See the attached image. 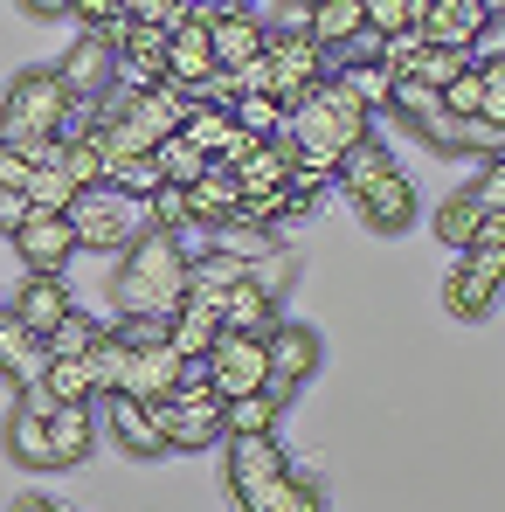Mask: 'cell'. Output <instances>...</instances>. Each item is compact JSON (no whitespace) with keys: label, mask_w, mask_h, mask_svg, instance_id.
Segmentation results:
<instances>
[{"label":"cell","mask_w":505,"mask_h":512,"mask_svg":"<svg viewBox=\"0 0 505 512\" xmlns=\"http://www.w3.org/2000/svg\"><path fill=\"white\" fill-rule=\"evenodd\" d=\"M180 305H187V236L139 222V236L111 263V326L146 340V333H167Z\"/></svg>","instance_id":"obj_1"},{"label":"cell","mask_w":505,"mask_h":512,"mask_svg":"<svg viewBox=\"0 0 505 512\" xmlns=\"http://www.w3.org/2000/svg\"><path fill=\"white\" fill-rule=\"evenodd\" d=\"M339 194L360 208V222H367L374 236H402V229L416 222V187H409V173L395 167V153L381 146V132L360 139V146L339 160Z\"/></svg>","instance_id":"obj_2"},{"label":"cell","mask_w":505,"mask_h":512,"mask_svg":"<svg viewBox=\"0 0 505 512\" xmlns=\"http://www.w3.org/2000/svg\"><path fill=\"white\" fill-rule=\"evenodd\" d=\"M360 139H374V111L339 84V77H326V84L291 111V146L312 153V160H333V167H339Z\"/></svg>","instance_id":"obj_3"},{"label":"cell","mask_w":505,"mask_h":512,"mask_svg":"<svg viewBox=\"0 0 505 512\" xmlns=\"http://www.w3.org/2000/svg\"><path fill=\"white\" fill-rule=\"evenodd\" d=\"M263 56H270V70H277V84L270 97L284 104V111H298L312 90L333 77V49H319L305 28H270V42H263Z\"/></svg>","instance_id":"obj_4"},{"label":"cell","mask_w":505,"mask_h":512,"mask_svg":"<svg viewBox=\"0 0 505 512\" xmlns=\"http://www.w3.org/2000/svg\"><path fill=\"white\" fill-rule=\"evenodd\" d=\"M263 346H270V381H263V395L291 409L298 388L326 367V340H319L312 326H298V319H277V326L263 333Z\"/></svg>","instance_id":"obj_5"},{"label":"cell","mask_w":505,"mask_h":512,"mask_svg":"<svg viewBox=\"0 0 505 512\" xmlns=\"http://www.w3.org/2000/svg\"><path fill=\"white\" fill-rule=\"evenodd\" d=\"M132 208L139 201H125L111 180L104 187H77V201H70V229H77V250H97V256H118L132 236H139V222H132Z\"/></svg>","instance_id":"obj_6"},{"label":"cell","mask_w":505,"mask_h":512,"mask_svg":"<svg viewBox=\"0 0 505 512\" xmlns=\"http://www.w3.org/2000/svg\"><path fill=\"white\" fill-rule=\"evenodd\" d=\"M505 291V256L499 250H457V263L443 270V312L478 326Z\"/></svg>","instance_id":"obj_7"},{"label":"cell","mask_w":505,"mask_h":512,"mask_svg":"<svg viewBox=\"0 0 505 512\" xmlns=\"http://www.w3.org/2000/svg\"><path fill=\"white\" fill-rule=\"evenodd\" d=\"M208 381H215L222 402L256 395V388L270 381V346H263V333H222L215 353H208Z\"/></svg>","instance_id":"obj_8"},{"label":"cell","mask_w":505,"mask_h":512,"mask_svg":"<svg viewBox=\"0 0 505 512\" xmlns=\"http://www.w3.org/2000/svg\"><path fill=\"white\" fill-rule=\"evenodd\" d=\"M153 409V423L167 436V450H187V457H201V450H215L222 443V395H201V402H146Z\"/></svg>","instance_id":"obj_9"},{"label":"cell","mask_w":505,"mask_h":512,"mask_svg":"<svg viewBox=\"0 0 505 512\" xmlns=\"http://www.w3.org/2000/svg\"><path fill=\"white\" fill-rule=\"evenodd\" d=\"M222 450H229V457H222L229 499H243V492H256V485H277V478H291V450H284L277 436H229Z\"/></svg>","instance_id":"obj_10"},{"label":"cell","mask_w":505,"mask_h":512,"mask_svg":"<svg viewBox=\"0 0 505 512\" xmlns=\"http://www.w3.org/2000/svg\"><path fill=\"white\" fill-rule=\"evenodd\" d=\"M97 429H111V443L125 450V457H139V464H153V457H167V436L153 423V409L139 402V395H104L97 402Z\"/></svg>","instance_id":"obj_11"},{"label":"cell","mask_w":505,"mask_h":512,"mask_svg":"<svg viewBox=\"0 0 505 512\" xmlns=\"http://www.w3.org/2000/svg\"><path fill=\"white\" fill-rule=\"evenodd\" d=\"M7 243H14V256H21L28 270H42V277H63V270H70V256H84V250H77L70 215H42V208H35Z\"/></svg>","instance_id":"obj_12"},{"label":"cell","mask_w":505,"mask_h":512,"mask_svg":"<svg viewBox=\"0 0 505 512\" xmlns=\"http://www.w3.org/2000/svg\"><path fill=\"white\" fill-rule=\"evenodd\" d=\"M56 77H63V90L90 111V104L111 90V77H118V49H111L104 35H77V42H70V56L56 63Z\"/></svg>","instance_id":"obj_13"},{"label":"cell","mask_w":505,"mask_h":512,"mask_svg":"<svg viewBox=\"0 0 505 512\" xmlns=\"http://www.w3.org/2000/svg\"><path fill=\"white\" fill-rule=\"evenodd\" d=\"M173 381H180V353H173L167 333H146V340H132V367H125V395H139V402H167Z\"/></svg>","instance_id":"obj_14"},{"label":"cell","mask_w":505,"mask_h":512,"mask_svg":"<svg viewBox=\"0 0 505 512\" xmlns=\"http://www.w3.org/2000/svg\"><path fill=\"white\" fill-rule=\"evenodd\" d=\"M7 312H14L28 333H42V340H49V333H56V319H63V312H77V291H70L63 277L28 270V277H21V291L7 298Z\"/></svg>","instance_id":"obj_15"},{"label":"cell","mask_w":505,"mask_h":512,"mask_svg":"<svg viewBox=\"0 0 505 512\" xmlns=\"http://www.w3.org/2000/svg\"><path fill=\"white\" fill-rule=\"evenodd\" d=\"M236 201H243V180H236L229 167H215V160H208V173L187 187V222H194L201 236H222V229L236 222Z\"/></svg>","instance_id":"obj_16"},{"label":"cell","mask_w":505,"mask_h":512,"mask_svg":"<svg viewBox=\"0 0 505 512\" xmlns=\"http://www.w3.org/2000/svg\"><path fill=\"white\" fill-rule=\"evenodd\" d=\"M485 21H492V0H429V14H422V35L436 42V49H478V35H485Z\"/></svg>","instance_id":"obj_17"},{"label":"cell","mask_w":505,"mask_h":512,"mask_svg":"<svg viewBox=\"0 0 505 512\" xmlns=\"http://www.w3.org/2000/svg\"><path fill=\"white\" fill-rule=\"evenodd\" d=\"M42 374H49V340L28 333L14 312H0V381L21 395V388H35Z\"/></svg>","instance_id":"obj_18"},{"label":"cell","mask_w":505,"mask_h":512,"mask_svg":"<svg viewBox=\"0 0 505 512\" xmlns=\"http://www.w3.org/2000/svg\"><path fill=\"white\" fill-rule=\"evenodd\" d=\"M0 443H7V457H14L21 471H56V457H49V416H42L28 395H14V409H7V423H0Z\"/></svg>","instance_id":"obj_19"},{"label":"cell","mask_w":505,"mask_h":512,"mask_svg":"<svg viewBox=\"0 0 505 512\" xmlns=\"http://www.w3.org/2000/svg\"><path fill=\"white\" fill-rule=\"evenodd\" d=\"M97 402H63V409H49V457H56V471H77L90 450H97Z\"/></svg>","instance_id":"obj_20"},{"label":"cell","mask_w":505,"mask_h":512,"mask_svg":"<svg viewBox=\"0 0 505 512\" xmlns=\"http://www.w3.org/2000/svg\"><path fill=\"white\" fill-rule=\"evenodd\" d=\"M243 512H326V478L312 471V464H291V478H277V485H256L236 499Z\"/></svg>","instance_id":"obj_21"},{"label":"cell","mask_w":505,"mask_h":512,"mask_svg":"<svg viewBox=\"0 0 505 512\" xmlns=\"http://www.w3.org/2000/svg\"><path fill=\"white\" fill-rule=\"evenodd\" d=\"M222 63H215V42H208V21L201 14H187L180 28H173V42H167V77L180 90H201L208 77H215Z\"/></svg>","instance_id":"obj_22"},{"label":"cell","mask_w":505,"mask_h":512,"mask_svg":"<svg viewBox=\"0 0 505 512\" xmlns=\"http://www.w3.org/2000/svg\"><path fill=\"white\" fill-rule=\"evenodd\" d=\"M305 35H312L319 49H333V56H346L353 42H374L360 0H305Z\"/></svg>","instance_id":"obj_23"},{"label":"cell","mask_w":505,"mask_h":512,"mask_svg":"<svg viewBox=\"0 0 505 512\" xmlns=\"http://www.w3.org/2000/svg\"><path fill=\"white\" fill-rule=\"evenodd\" d=\"M208 42H215V63H222V70H243V63L263 56L270 21H256V7H243V14H215V21H208Z\"/></svg>","instance_id":"obj_24"},{"label":"cell","mask_w":505,"mask_h":512,"mask_svg":"<svg viewBox=\"0 0 505 512\" xmlns=\"http://www.w3.org/2000/svg\"><path fill=\"white\" fill-rule=\"evenodd\" d=\"M187 111H194V90H180L167 77V84L139 90V104H132V125L146 132V139H173L180 125H187Z\"/></svg>","instance_id":"obj_25"},{"label":"cell","mask_w":505,"mask_h":512,"mask_svg":"<svg viewBox=\"0 0 505 512\" xmlns=\"http://www.w3.org/2000/svg\"><path fill=\"white\" fill-rule=\"evenodd\" d=\"M215 319H222V333H270L277 326V298L263 291V284H229L222 291V305H215Z\"/></svg>","instance_id":"obj_26"},{"label":"cell","mask_w":505,"mask_h":512,"mask_svg":"<svg viewBox=\"0 0 505 512\" xmlns=\"http://www.w3.org/2000/svg\"><path fill=\"white\" fill-rule=\"evenodd\" d=\"M291 160H298V146H291V132L284 139H263L250 160L236 167V180H243V194H284V180H291Z\"/></svg>","instance_id":"obj_27"},{"label":"cell","mask_w":505,"mask_h":512,"mask_svg":"<svg viewBox=\"0 0 505 512\" xmlns=\"http://www.w3.org/2000/svg\"><path fill=\"white\" fill-rule=\"evenodd\" d=\"M84 367H90V381H97V402L118 395V388H125V367H132V333H118V326L104 319V333H97V346L84 353Z\"/></svg>","instance_id":"obj_28"},{"label":"cell","mask_w":505,"mask_h":512,"mask_svg":"<svg viewBox=\"0 0 505 512\" xmlns=\"http://www.w3.org/2000/svg\"><path fill=\"white\" fill-rule=\"evenodd\" d=\"M333 77L353 90L374 118H381V111H388V97H395V77L381 70V56H333Z\"/></svg>","instance_id":"obj_29"},{"label":"cell","mask_w":505,"mask_h":512,"mask_svg":"<svg viewBox=\"0 0 505 512\" xmlns=\"http://www.w3.org/2000/svg\"><path fill=\"white\" fill-rule=\"evenodd\" d=\"M167 340H173L180 360H208L215 340H222V319H215V312H201V305H180V312L167 319Z\"/></svg>","instance_id":"obj_30"},{"label":"cell","mask_w":505,"mask_h":512,"mask_svg":"<svg viewBox=\"0 0 505 512\" xmlns=\"http://www.w3.org/2000/svg\"><path fill=\"white\" fill-rule=\"evenodd\" d=\"M63 173H70L77 187H104V180H111L104 146H97V132H90V118H77V125L63 132Z\"/></svg>","instance_id":"obj_31"},{"label":"cell","mask_w":505,"mask_h":512,"mask_svg":"<svg viewBox=\"0 0 505 512\" xmlns=\"http://www.w3.org/2000/svg\"><path fill=\"white\" fill-rule=\"evenodd\" d=\"M277 416H284V402H270L263 388L236 395V402H222V443L229 436H277Z\"/></svg>","instance_id":"obj_32"},{"label":"cell","mask_w":505,"mask_h":512,"mask_svg":"<svg viewBox=\"0 0 505 512\" xmlns=\"http://www.w3.org/2000/svg\"><path fill=\"white\" fill-rule=\"evenodd\" d=\"M478 222H485L478 194L457 187V194H443V208H436V243H443V250H471V229H478Z\"/></svg>","instance_id":"obj_33"},{"label":"cell","mask_w":505,"mask_h":512,"mask_svg":"<svg viewBox=\"0 0 505 512\" xmlns=\"http://www.w3.org/2000/svg\"><path fill=\"white\" fill-rule=\"evenodd\" d=\"M478 63V84H485V104H478V132L505 153V56H471Z\"/></svg>","instance_id":"obj_34"},{"label":"cell","mask_w":505,"mask_h":512,"mask_svg":"<svg viewBox=\"0 0 505 512\" xmlns=\"http://www.w3.org/2000/svg\"><path fill=\"white\" fill-rule=\"evenodd\" d=\"M90 118V111H84ZM90 132H97V146H104V167H118V160H146L160 139H146L132 118H90Z\"/></svg>","instance_id":"obj_35"},{"label":"cell","mask_w":505,"mask_h":512,"mask_svg":"<svg viewBox=\"0 0 505 512\" xmlns=\"http://www.w3.org/2000/svg\"><path fill=\"white\" fill-rule=\"evenodd\" d=\"M97 333H104V319H97V312H84V305H77V312H63V319H56V333H49V360H84L90 346H97Z\"/></svg>","instance_id":"obj_36"},{"label":"cell","mask_w":505,"mask_h":512,"mask_svg":"<svg viewBox=\"0 0 505 512\" xmlns=\"http://www.w3.org/2000/svg\"><path fill=\"white\" fill-rule=\"evenodd\" d=\"M436 104H443V118L464 132V125H478V104H485V84H478V63H464L450 84L436 90Z\"/></svg>","instance_id":"obj_37"},{"label":"cell","mask_w":505,"mask_h":512,"mask_svg":"<svg viewBox=\"0 0 505 512\" xmlns=\"http://www.w3.org/2000/svg\"><path fill=\"white\" fill-rule=\"evenodd\" d=\"M153 160H160V180H167V187H194V180L208 173V153H201L194 139H180V132L153 146Z\"/></svg>","instance_id":"obj_38"},{"label":"cell","mask_w":505,"mask_h":512,"mask_svg":"<svg viewBox=\"0 0 505 512\" xmlns=\"http://www.w3.org/2000/svg\"><path fill=\"white\" fill-rule=\"evenodd\" d=\"M21 194H28V208H42V215H70V201H77V180H70L63 167H35Z\"/></svg>","instance_id":"obj_39"},{"label":"cell","mask_w":505,"mask_h":512,"mask_svg":"<svg viewBox=\"0 0 505 512\" xmlns=\"http://www.w3.org/2000/svg\"><path fill=\"white\" fill-rule=\"evenodd\" d=\"M360 14H367V35L381 42V35H402V28H422L429 0H360Z\"/></svg>","instance_id":"obj_40"},{"label":"cell","mask_w":505,"mask_h":512,"mask_svg":"<svg viewBox=\"0 0 505 512\" xmlns=\"http://www.w3.org/2000/svg\"><path fill=\"white\" fill-rule=\"evenodd\" d=\"M229 111H236V125H243L250 139H284V132H291V111H284L277 97H236Z\"/></svg>","instance_id":"obj_41"},{"label":"cell","mask_w":505,"mask_h":512,"mask_svg":"<svg viewBox=\"0 0 505 512\" xmlns=\"http://www.w3.org/2000/svg\"><path fill=\"white\" fill-rule=\"evenodd\" d=\"M374 56H381V70H388V77H416V63L429 56V35H422V28L381 35V42H374Z\"/></svg>","instance_id":"obj_42"},{"label":"cell","mask_w":505,"mask_h":512,"mask_svg":"<svg viewBox=\"0 0 505 512\" xmlns=\"http://www.w3.org/2000/svg\"><path fill=\"white\" fill-rule=\"evenodd\" d=\"M111 187H118L125 201H139V208H146V201H153L167 180H160V160L146 153V160H118V167H111Z\"/></svg>","instance_id":"obj_43"},{"label":"cell","mask_w":505,"mask_h":512,"mask_svg":"<svg viewBox=\"0 0 505 512\" xmlns=\"http://www.w3.org/2000/svg\"><path fill=\"white\" fill-rule=\"evenodd\" d=\"M42 388H49L56 402H97V381H90V367H84V360H49Z\"/></svg>","instance_id":"obj_44"},{"label":"cell","mask_w":505,"mask_h":512,"mask_svg":"<svg viewBox=\"0 0 505 512\" xmlns=\"http://www.w3.org/2000/svg\"><path fill=\"white\" fill-rule=\"evenodd\" d=\"M125 14H132L139 28H167L173 35V28L194 14V0H125Z\"/></svg>","instance_id":"obj_45"},{"label":"cell","mask_w":505,"mask_h":512,"mask_svg":"<svg viewBox=\"0 0 505 512\" xmlns=\"http://www.w3.org/2000/svg\"><path fill=\"white\" fill-rule=\"evenodd\" d=\"M146 222H160V229H173V236H187L194 222H187V187H160L153 201H146Z\"/></svg>","instance_id":"obj_46"},{"label":"cell","mask_w":505,"mask_h":512,"mask_svg":"<svg viewBox=\"0 0 505 512\" xmlns=\"http://www.w3.org/2000/svg\"><path fill=\"white\" fill-rule=\"evenodd\" d=\"M471 194H478V208H485V215H505V153H492V160L478 167Z\"/></svg>","instance_id":"obj_47"},{"label":"cell","mask_w":505,"mask_h":512,"mask_svg":"<svg viewBox=\"0 0 505 512\" xmlns=\"http://www.w3.org/2000/svg\"><path fill=\"white\" fill-rule=\"evenodd\" d=\"M464 63H471L464 49H436V42H429V56H422V63H416V77H422V84H429V90H443V84H450V77H457V70H464Z\"/></svg>","instance_id":"obj_48"},{"label":"cell","mask_w":505,"mask_h":512,"mask_svg":"<svg viewBox=\"0 0 505 512\" xmlns=\"http://www.w3.org/2000/svg\"><path fill=\"white\" fill-rule=\"evenodd\" d=\"M118 14H125V0H70V21H77L84 35H104Z\"/></svg>","instance_id":"obj_49"},{"label":"cell","mask_w":505,"mask_h":512,"mask_svg":"<svg viewBox=\"0 0 505 512\" xmlns=\"http://www.w3.org/2000/svg\"><path fill=\"white\" fill-rule=\"evenodd\" d=\"M28 215H35V208H28V194H21V187H0V236H14Z\"/></svg>","instance_id":"obj_50"},{"label":"cell","mask_w":505,"mask_h":512,"mask_svg":"<svg viewBox=\"0 0 505 512\" xmlns=\"http://www.w3.org/2000/svg\"><path fill=\"white\" fill-rule=\"evenodd\" d=\"M471 250H499L505 256V215H485V222L471 229Z\"/></svg>","instance_id":"obj_51"},{"label":"cell","mask_w":505,"mask_h":512,"mask_svg":"<svg viewBox=\"0 0 505 512\" xmlns=\"http://www.w3.org/2000/svg\"><path fill=\"white\" fill-rule=\"evenodd\" d=\"M28 160H21V153H14V146H0V187H28Z\"/></svg>","instance_id":"obj_52"},{"label":"cell","mask_w":505,"mask_h":512,"mask_svg":"<svg viewBox=\"0 0 505 512\" xmlns=\"http://www.w3.org/2000/svg\"><path fill=\"white\" fill-rule=\"evenodd\" d=\"M35 21H56V14H70V0H21Z\"/></svg>","instance_id":"obj_53"},{"label":"cell","mask_w":505,"mask_h":512,"mask_svg":"<svg viewBox=\"0 0 505 512\" xmlns=\"http://www.w3.org/2000/svg\"><path fill=\"white\" fill-rule=\"evenodd\" d=\"M14 512H70V506H56V499H35V492H28V499H21Z\"/></svg>","instance_id":"obj_54"},{"label":"cell","mask_w":505,"mask_h":512,"mask_svg":"<svg viewBox=\"0 0 505 512\" xmlns=\"http://www.w3.org/2000/svg\"><path fill=\"white\" fill-rule=\"evenodd\" d=\"M492 21H499V28H505V0H492Z\"/></svg>","instance_id":"obj_55"},{"label":"cell","mask_w":505,"mask_h":512,"mask_svg":"<svg viewBox=\"0 0 505 512\" xmlns=\"http://www.w3.org/2000/svg\"><path fill=\"white\" fill-rule=\"evenodd\" d=\"M0 312H7V298H0Z\"/></svg>","instance_id":"obj_56"}]
</instances>
